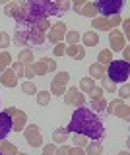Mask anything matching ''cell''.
Returning <instances> with one entry per match:
<instances>
[{"label": "cell", "instance_id": "cell-1", "mask_svg": "<svg viewBox=\"0 0 130 155\" xmlns=\"http://www.w3.org/2000/svg\"><path fill=\"white\" fill-rule=\"evenodd\" d=\"M68 130L74 134H82L89 140H101L105 136V126L101 118L88 107H80L72 113Z\"/></svg>", "mask_w": 130, "mask_h": 155}, {"label": "cell", "instance_id": "cell-2", "mask_svg": "<svg viewBox=\"0 0 130 155\" xmlns=\"http://www.w3.org/2000/svg\"><path fill=\"white\" fill-rule=\"evenodd\" d=\"M56 10L58 8L52 2H27V4H23L22 14L18 16V19L20 21H27V23H35L43 18L55 16Z\"/></svg>", "mask_w": 130, "mask_h": 155}, {"label": "cell", "instance_id": "cell-3", "mask_svg": "<svg viewBox=\"0 0 130 155\" xmlns=\"http://www.w3.org/2000/svg\"><path fill=\"white\" fill-rule=\"evenodd\" d=\"M130 76V64L124 60H113L109 66V78L113 81H117V84H122V81H126Z\"/></svg>", "mask_w": 130, "mask_h": 155}, {"label": "cell", "instance_id": "cell-4", "mask_svg": "<svg viewBox=\"0 0 130 155\" xmlns=\"http://www.w3.org/2000/svg\"><path fill=\"white\" fill-rule=\"evenodd\" d=\"M124 2L122 0H97L95 2V8L99 10L101 16H115L122 10Z\"/></svg>", "mask_w": 130, "mask_h": 155}, {"label": "cell", "instance_id": "cell-5", "mask_svg": "<svg viewBox=\"0 0 130 155\" xmlns=\"http://www.w3.org/2000/svg\"><path fill=\"white\" fill-rule=\"evenodd\" d=\"M12 132V116L10 113H0V140H4Z\"/></svg>", "mask_w": 130, "mask_h": 155}, {"label": "cell", "instance_id": "cell-6", "mask_svg": "<svg viewBox=\"0 0 130 155\" xmlns=\"http://www.w3.org/2000/svg\"><path fill=\"white\" fill-rule=\"evenodd\" d=\"M0 155H2V153H0Z\"/></svg>", "mask_w": 130, "mask_h": 155}]
</instances>
